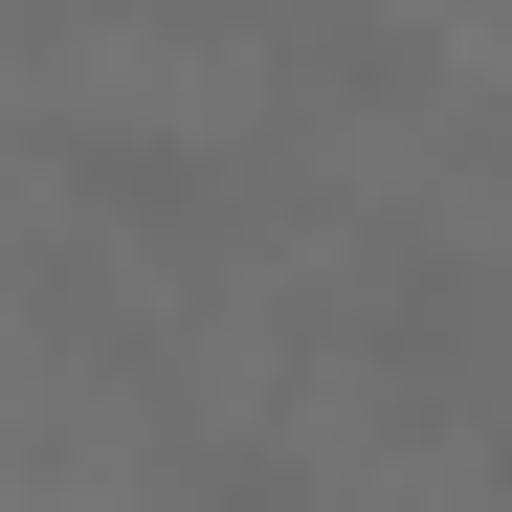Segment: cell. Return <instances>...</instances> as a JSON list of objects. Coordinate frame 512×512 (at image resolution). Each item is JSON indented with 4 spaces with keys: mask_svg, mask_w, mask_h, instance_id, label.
<instances>
[{
    "mask_svg": "<svg viewBox=\"0 0 512 512\" xmlns=\"http://www.w3.org/2000/svg\"><path fill=\"white\" fill-rule=\"evenodd\" d=\"M90 201H134V223H201L223 179H201V156H179V134H90Z\"/></svg>",
    "mask_w": 512,
    "mask_h": 512,
    "instance_id": "6da1fadb",
    "label": "cell"
},
{
    "mask_svg": "<svg viewBox=\"0 0 512 512\" xmlns=\"http://www.w3.org/2000/svg\"><path fill=\"white\" fill-rule=\"evenodd\" d=\"M156 512H312V468H290V446H223V468H179Z\"/></svg>",
    "mask_w": 512,
    "mask_h": 512,
    "instance_id": "7a4b0ae2",
    "label": "cell"
},
{
    "mask_svg": "<svg viewBox=\"0 0 512 512\" xmlns=\"http://www.w3.org/2000/svg\"><path fill=\"white\" fill-rule=\"evenodd\" d=\"M379 357H423V379H446V357H468V268H401V312H379Z\"/></svg>",
    "mask_w": 512,
    "mask_h": 512,
    "instance_id": "3957f363",
    "label": "cell"
}]
</instances>
